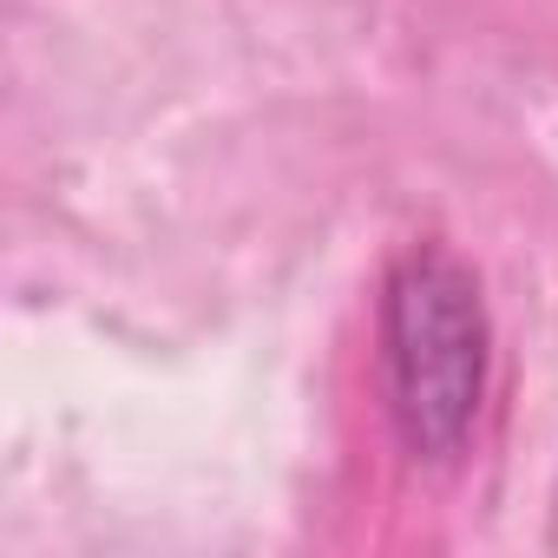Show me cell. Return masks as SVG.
<instances>
[{"mask_svg":"<svg viewBox=\"0 0 558 558\" xmlns=\"http://www.w3.org/2000/svg\"><path fill=\"white\" fill-rule=\"evenodd\" d=\"M381 355L401 440L421 460H453L486 395V303L447 243H414L388 269Z\"/></svg>","mask_w":558,"mask_h":558,"instance_id":"1","label":"cell"}]
</instances>
